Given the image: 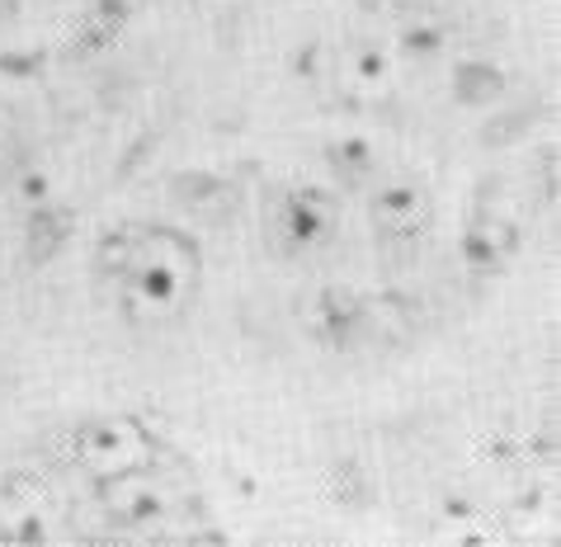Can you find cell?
Instances as JSON below:
<instances>
[{"mask_svg":"<svg viewBox=\"0 0 561 547\" xmlns=\"http://www.w3.org/2000/svg\"><path fill=\"white\" fill-rule=\"evenodd\" d=\"M104 255L108 274L118 284L123 317L133 326H175L190 317V307L204 284V255L194 237L175 227H133Z\"/></svg>","mask_w":561,"mask_h":547,"instance_id":"6da1fadb","label":"cell"},{"mask_svg":"<svg viewBox=\"0 0 561 547\" xmlns=\"http://www.w3.org/2000/svg\"><path fill=\"white\" fill-rule=\"evenodd\" d=\"M340 231L335 198L317 184H288L264 203V241L284 260H317Z\"/></svg>","mask_w":561,"mask_h":547,"instance_id":"7a4b0ae2","label":"cell"},{"mask_svg":"<svg viewBox=\"0 0 561 547\" xmlns=\"http://www.w3.org/2000/svg\"><path fill=\"white\" fill-rule=\"evenodd\" d=\"M71 458L81 472H90L95 481H108V477L161 463V444H156V434L142 420L100 415V420H85V425L71 434Z\"/></svg>","mask_w":561,"mask_h":547,"instance_id":"3957f363","label":"cell"},{"mask_svg":"<svg viewBox=\"0 0 561 547\" xmlns=\"http://www.w3.org/2000/svg\"><path fill=\"white\" fill-rule=\"evenodd\" d=\"M104 510L114 514L118 524H133V528H156V524H170L180 514H190V491L175 487V477L161 472V463L151 467H137V472H123V477H108L95 481Z\"/></svg>","mask_w":561,"mask_h":547,"instance_id":"277c9868","label":"cell"},{"mask_svg":"<svg viewBox=\"0 0 561 547\" xmlns=\"http://www.w3.org/2000/svg\"><path fill=\"white\" fill-rule=\"evenodd\" d=\"M368 217L373 227L382 231L387 241H415L430 231V217H434V203L430 190L411 175H392L382 180L378 190L368 194Z\"/></svg>","mask_w":561,"mask_h":547,"instance_id":"5b68a950","label":"cell"},{"mask_svg":"<svg viewBox=\"0 0 561 547\" xmlns=\"http://www.w3.org/2000/svg\"><path fill=\"white\" fill-rule=\"evenodd\" d=\"M335 86L340 95H350L354 104H382L397 90V53L378 38L350 43L335 61Z\"/></svg>","mask_w":561,"mask_h":547,"instance_id":"8992f818","label":"cell"},{"mask_svg":"<svg viewBox=\"0 0 561 547\" xmlns=\"http://www.w3.org/2000/svg\"><path fill=\"white\" fill-rule=\"evenodd\" d=\"M524 246V231L510 213L501 208H477L472 223H467V237H462V255H467V270L472 274H501L505 264L519 255Z\"/></svg>","mask_w":561,"mask_h":547,"instance_id":"52a82bcc","label":"cell"},{"mask_svg":"<svg viewBox=\"0 0 561 547\" xmlns=\"http://www.w3.org/2000/svg\"><path fill=\"white\" fill-rule=\"evenodd\" d=\"M358 10L373 14V20H397V14L415 10V0H358Z\"/></svg>","mask_w":561,"mask_h":547,"instance_id":"ba28073f","label":"cell"},{"mask_svg":"<svg viewBox=\"0 0 561 547\" xmlns=\"http://www.w3.org/2000/svg\"><path fill=\"white\" fill-rule=\"evenodd\" d=\"M14 10H20V0H0V24H10Z\"/></svg>","mask_w":561,"mask_h":547,"instance_id":"9c48e42d","label":"cell"}]
</instances>
